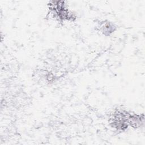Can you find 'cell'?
Masks as SVG:
<instances>
[{
  "instance_id": "obj_1",
  "label": "cell",
  "mask_w": 145,
  "mask_h": 145,
  "mask_svg": "<svg viewBox=\"0 0 145 145\" xmlns=\"http://www.w3.org/2000/svg\"><path fill=\"white\" fill-rule=\"evenodd\" d=\"M47 7L49 18L59 24L73 22L76 19V15L69 8L65 1H50Z\"/></svg>"
},
{
  "instance_id": "obj_2",
  "label": "cell",
  "mask_w": 145,
  "mask_h": 145,
  "mask_svg": "<svg viewBox=\"0 0 145 145\" xmlns=\"http://www.w3.org/2000/svg\"><path fill=\"white\" fill-rule=\"evenodd\" d=\"M133 112L123 108L114 109L110 114L108 123L114 131L122 133L130 127Z\"/></svg>"
},
{
  "instance_id": "obj_3",
  "label": "cell",
  "mask_w": 145,
  "mask_h": 145,
  "mask_svg": "<svg viewBox=\"0 0 145 145\" xmlns=\"http://www.w3.org/2000/svg\"><path fill=\"white\" fill-rule=\"evenodd\" d=\"M95 29L101 35L109 37L114 34L117 30V26L112 22L105 19L97 21L95 26Z\"/></svg>"
}]
</instances>
